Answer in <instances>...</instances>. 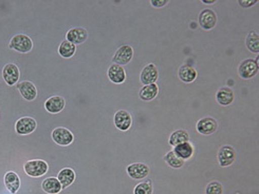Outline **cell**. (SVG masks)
I'll list each match as a JSON object with an SVG mask.
<instances>
[{"label":"cell","mask_w":259,"mask_h":194,"mask_svg":"<svg viewBox=\"0 0 259 194\" xmlns=\"http://www.w3.org/2000/svg\"><path fill=\"white\" fill-rule=\"evenodd\" d=\"M37 130V120L33 116H21L15 122V131L20 136H27Z\"/></svg>","instance_id":"obj_5"},{"label":"cell","mask_w":259,"mask_h":194,"mask_svg":"<svg viewBox=\"0 0 259 194\" xmlns=\"http://www.w3.org/2000/svg\"><path fill=\"white\" fill-rule=\"evenodd\" d=\"M154 192V187H152V181L146 180L140 182L134 189V194H152Z\"/></svg>","instance_id":"obj_29"},{"label":"cell","mask_w":259,"mask_h":194,"mask_svg":"<svg viewBox=\"0 0 259 194\" xmlns=\"http://www.w3.org/2000/svg\"><path fill=\"white\" fill-rule=\"evenodd\" d=\"M51 140L60 147H69L75 141V134L64 125H58L51 131Z\"/></svg>","instance_id":"obj_3"},{"label":"cell","mask_w":259,"mask_h":194,"mask_svg":"<svg viewBox=\"0 0 259 194\" xmlns=\"http://www.w3.org/2000/svg\"><path fill=\"white\" fill-rule=\"evenodd\" d=\"M76 51H77L76 45L69 42L66 39H63L57 48V53L63 59L72 58V57L76 54Z\"/></svg>","instance_id":"obj_23"},{"label":"cell","mask_w":259,"mask_h":194,"mask_svg":"<svg viewBox=\"0 0 259 194\" xmlns=\"http://www.w3.org/2000/svg\"><path fill=\"white\" fill-rule=\"evenodd\" d=\"M198 22L203 30H211L217 25V15L211 9H204L198 16Z\"/></svg>","instance_id":"obj_13"},{"label":"cell","mask_w":259,"mask_h":194,"mask_svg":"<svg viewBox=\"0 0 259 194\" xmlns=\"http://www.w3.org/2000/svg\"><path fill=\"white\" fill-rule=\"evenodd\" d=\"M178 76L181 79V81L185 84H191L196 81L197 78V71L194 67L188 66V64H183L179 68L178 71Z\"/></svg>","instance_id":"obj_24"},{"label":"cell","mask_w":259,"mask_h":194,"mask_svg":"<svg viewBox=\"0 0 259 194\" xmlns=\"http://www.w3.org/2000/svg\"><path fill=\"white\" fill-rule=\"evenodd\" d=\"M134 49L132 45L129 44H123L121 47H119L116 49L115 53L113 54L111 61L115 64L119 66H125L131 62L134 58Z\"/></svg>","instance_id":"obj_8"},{"label":"cell","mask_w":259,"mask_h":194,"mask_svg":"<svg viewBox=\"0 0 259 194\" xmlns=\"http://www.w3.org/2000/svg\"><path fill=\"white\" fill-rule=\"evenodd\" d=\"M175 154L180 157L183 161H188V159H191L194 154H195V147L191 142H186L183 144H180L178 146L174 147V150Z\"/></svg>","instance_id":"obj_21"},{"label":"cell","mask_w":259,"mask_h":194,"mask_svg":"<svg viewBox=\"0 0 259 194\" xmlns=\"http://www.w3.org/2000/svg\"><path fill=\"white\" fill-rule=\"evenodd\" d=\"M150 5L156 9H160V8H163L166 5H168V0H151Z\"/></svg>","instance_id":"obj_32"},{"label":"cell","mask_w":259,"mask_h":194,"mask_svg":"<svg viewBox=\"0 0 259 194\" xmlns=\"http://www.w3.org/2000/svg\"><path fill=\"white\" fill-rule=\"evenodd\" d=\"M258 70V58H248L240 62L238 67V74L242 79H251L257 75Z\"/></svg>","instance_id":"obj_10"},{"label":"cell","mask_w":259,"mask_h":194,"mask_svg":"<svg viewBox=\"0 0 259 194\" xmlns=\"http://www.w3.org/2000/svg\"><path fill=\"white\" fill-rule=\"evenodd\" d=\"M56 177L58 180H60L61 185L63 187V190H64V189L71 187L75 182L77 176H76L75 170L73 168L64 167L60 171H58Z\"/></svg>","instance_id":"obj_14"},{"label":"cell","mask_w":259,"mask_h":194,"mask_svg":"<svg viewBox=\"0 0 259 194\" xmlns=\"http://www.w3.org/2000/svg\"><path fill=\"white\" fill-rule=\"evenodd\" d=\"M41 189L47 194H60L63 191V187L60 180L56 176H49L42 179L41 181Z\"/></svg>","instance_id":"obj_20"},{"label":"cell","mask_w":259,"mask_h":194,"mask_svg":"<svg viewBox=\"0 0 259 194\" xmlns=\"http://www.w3.org/2000/svg\"><path fill=\"white\" fill-rule=\"evenodd\" d=\"M236 150H235V148L233 146L230 145H226V146H222L219 151H218V163L221 167L223 168H227L230 167L231 165L234 164L235 159H236Z\"/></svg>","instance_id":"obj_12"},{"label":"cell","mask_w":259,"mask_h":194,"mask_svg":"<svg viewBox=\"0 0 259 194\" xmlns=\"http://www.w3.org/2000/svg\"><path fill=\"white\" fill-rule=\"evenodd\" d=\"M238 4L243 9H248V8H251L255 5H257L258 2H257V0H239Z\"/></svg>","instance_id":"obj_31"},{"label":"cell","mask_w":259,"mask_h":194,"mask_svg":"<svg viewBox=\"0 0 259 194\" xmlns=\"http://www.w3.org/2000/svg\"><path fill=\"white\" fill-rule=\"evenodd\" d=\"M149 167L143 163H134L128 165L126 172L128 176L133 179H143L149 174Z\"/></svg>","instance_id":"obj_16"},{"label":"cell","mask_w":259,"mask_h":194,"mask_svg":"<svg viewBox=\"0 0 259 194\" xmlns=\"http://www.w3.org/2000/svg\"><path fill=\"white\" fill-rule=\"evenodd\" d=\"M50 165L42 158H32L23 164V171L32 178H39L49 172Z\"/></svg>","instance_id":"obj_2"},{"label":"cell","mask_w":259,"mask_h":194,"mask_svg":"<svg viewBox=\"0 0 259 194\" xmlns=\"http://www.w3.org/2000/svg\"><path fill=\"white\" fill-rule=\"evenodd\" d=\"M113 124L114 127L122 132H126L129 129H131L132 124H133V117L132 114L129 113L126 110H119L114 113V115L112 117Z\"/></svg>","instance_id":"obj_11"},{"label":"cell","mask_w":259,"mask_h":194,"mask_svg":"<svg viewBox=\"0 0 259 194\" xmlns=\"http://www.w3.org/2000/svg\"><path fill=\"white\" fill-rule=\"evenodd\" d=\"M245 45L250 52L255 54L259 53V36L256 32L252 31L248 34L245 38Z\"/></svg>","instance_id":"obj_27"},{"label":"cell","mask_w":259,"mask_h":194,"mask_svg":"<svg viewBox=\"0 0 259 194\" xmlns=\"http://www.w3.org/2000/svg\"><path fill=\"white\" fill-rule=\"evenodd\" d=\"M89 38V31L84 27H73L66 32L65 39L75 44L76 47L84 44Z\"/></svg>","instance_id":"obj_9"},{"label":"cell","mask_w":259,"mask_h":194,"mask_svg":"<svg viewBox=\"0 0 259 194\" xmlns=\"http://www.w3.org/2000/svg\"><path fill=\"white\" fill-rule=\"evenodd\" d=\"M4 184L11 194H16L21 186V178L17 172L11 170L5 174Z\"/></svg>","instance_id":"obj_18"},{"label":"cell","mask_w":259,"mask_h":194,"mask_svg":"<svg viewBox=\"0 0 259 194\" xmlns=\"http://www.w3.org/2000/svg\"><path fill=\"white\" fill-rule=\"evenodd\" d=\"M158 94H159V87L156 84L146 85L141 88L139 92L140 98L144 101H151L152 99H155L157 97Z\"/></svg>","instance_id":"obj_25"},{"label":"cell","mask_w":259,"mask_h":194,"mask_svg":"<svg viewBox=\"0 0 259 194\" xmlns=\"http://www.w3.org/2000/svg\"><path fill=\"white\" fill-rule=\"evenodd\" d=\"M159 78V71L157 69L156 64L149 63L146 67L143 68V70L141 71L140 74V81L144 86L156 84Z\"/></svg>","instance_id":"obj_19"},{"label":"cell","mask_w":259,"mask_h":194,"mask_svg":"<svg viewBox=\"0 0 259 194\" xmlns=\"http://www.w3.org/2000/svg\"><path fill=\"white\" fill-rule=\"evenodd\" d=\"M67 106V99L62 95H51L44 102L45 110L52 115L61 114Z\"/></svg>","instance_id":"obj_6"},{"label":"cell","mask_w":259,"mask_h":194,"mask_svg":"<svg viewBox=\"0 0 259 194\" xmlns=\"http://www.w3.org/2000/svg\"><path fill=\"white\" fill-rule=\"evenodd\" d=\"M126 71L122 66L111 63L107 70V78L114 85H121L126 81Z\"/></svg>","instance_id":"obj_17"},{"label":"cell","mask_w":259,"mask_h":194,"mask_svg":"<svg viewBox=\"0 0 259 194\" xmlns=\"http://www.w3.org/2000/svg\"><path fill=\"white\" fill-rule=\"evenodd\" d=\"M205 194H223V186L218 180H213L207 184Z\"/></svg>","instance_id":"obj_30"},{"label":"cell","mask_w":259,"mask_h":194,"mask_svg":"<svg viewBox=\"0 0 259 194\" xmlns=\"http://www.w3.org/2000/svg\"><path fill=\"white\" fill-rule=\"evenodd\" d=\"M22 24H20L21 29ZM17 31L9 41L8 47L10 50H13L19 54H29L34 48V40L25 32Z\"/></svg>","instance_id":"obj_1"},{"label":"cell","mask_w":259,"mask_h":194,"mask_svg":"<svg viewBox=\"0 0 259 194\" xmlns=\"http://www.w3.org/2000/svg\"><path fill=\"white\" fill-rule=\"evenodd\" d=\"M235 99L234 91L229 87L220 88L216 93V100L221 106H230Z\"/></svg>","instance_id":"obj_22"},{"label":"cell","mask_w":259,"mask_h":194,"mask_svg":"<svg viewBox=\"0 0 259 194\" xmlns=\"http://www.w3.org/2000/svg\"><path fill=\"white\" fill-rule=\"evenodd\" d=\"M164 161H165V163L172 169H180L184 166L185 163L183 159L177 156L172 150L165 154V156H164Z\"/></svg>","instance_id":"obj_28"},{"label":"cell","mask_w":259,"mask_h":194,"mask_svg":"<svg viewBox=\"0 0 259 194\" xmlns=\"http://www.w3.org/2000/svg\"><path fill=\"white\" fill-rule=\"evenodd\" d=\"M17 91L20 96L28 102H32L37 98L38 90L35 83L29 79H19V83L16 85Z\"/></svg>","instance_id":"obj_4"},{"label":"cell","mask_w":259,"mask_h":194,"mask_svg":"<svg viewBox=\"0 0 259 194\" xmlns=\"http://www.w3.org/2000/svg\"><path fill=\"white\" fill-rule=\"evenodd\" d=\"M2 77L4 82L10 86L14 87L19 83L20 79V70L19 67L14 62H7L2 71Z\"/></svg>","instance_id":"obj_7"},{"label":"cell","mask_w":259,"mask_h":194,"mask_svg":"<svg viewBox=\"0 0 259 194\" xmlns=\"http://www.w3.org/2000/svg\"><path fill=\"white\" fill-rule=\"evenodd\" d=\"M186 142H190V134H188L187 131L182 130V129L174 131L170 134L169 140H168L169 145L172 147H176V146L186 143Z\"/></svg>","instance_id":"obj_26"},{"label":"cell","mask_w":259,"mask_h":194,"mask_svg":"<svg viewBox=\"0 0 259 194\" xmlns=\"http://www.w3.org/2000/svg\"><path fill=\"white\" fill-rule=\"evenodd\" d=\"M216 3V0H211V2H205V0H202V4L204 5H214Z\"/></svg>","instance_id":"obj_33"},{"label":"cell","mask_w":259,"mask_h":194,"mask_svg":"<svg viewBox=\"0 0 259 194\" xmlns=\"http://www.w3.org/2000/svg\"><path fill=\"white\" fill-rule=\"evenodd\" d=\"M197 131L202 135H211L214 134L218 129V122L215 118L206 116L199 119L196 124Z\"/></svg>","instance_id":"obj_15"}]
</instances>
